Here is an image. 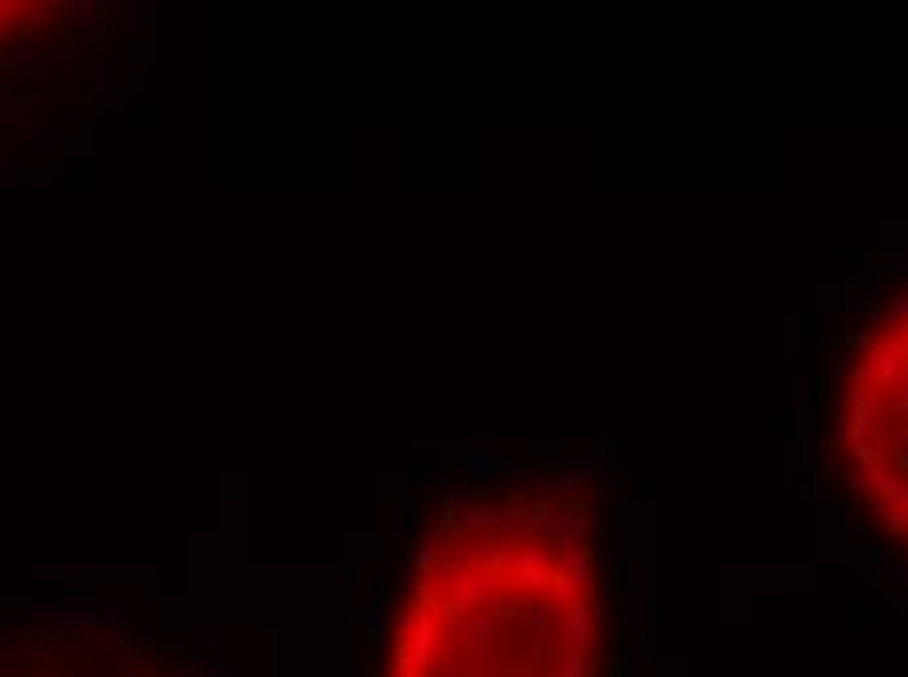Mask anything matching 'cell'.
Wrapping results in <instances>:
<instances>
[{"mask_svg": "<svg viewBox=\"0 0 908 677\" xmlns=\"http://www.w3.org/2000/svg\"><path fill=\"white\" fill-rule=\"evenodd\" d=\"M521 513L478 505L474 486L427 490L443 517V556L400 564L404 603L380 677H603V548L584 474L521 462Z\"/></svg>", "mask_w": 908, "mask_h": 677, "instance_id": "6da1fadb", "label": "cell"}, {"mask_svg": "<svg viewBox=\"0 0 908 677\" xmlns=\"http://www.w3.org/2000/svg\"><path fill=\"white\" fill-rule=\"evenodd\" d=\"M830 462L865 525L908 556V282L877 298L846 341Z\"/></svg>", "mask_w": 908, "mask_h": 677, "instance_id": "7a4b0ae2", "label": "cell"}, {"mask_svg": "<svg viewBox=\"0 0 908 677\" xmlns=\"http://www.w3.org/2000/svg\"><path fill=\"white\" fill-rule=\"evenodd\" d=\"M59 12L67 16L71 36H91V40H98V28H102V20H106V16H102V12H106L102 0H63Z\"/></svg>", "mask_w": 908, "mask_h": 677, "instance_id": "3957f363", "label": "cell"}, {"mask_svg": "<svg viewBox=\"0 0 908 677\" xmlns=\"http://www.w3.org/2000/svg\"><path fill=\"white\" fill-rule=\"evenodd\" d=\"M145 642L149 638H130V634H106L102 642H98V650L118 666V674L126 677V670H134L137 662H141V654H145Z\"/></svg>", "mask_w": 908, "mask_h": 677, "instance_id": "277c9868", "label": "cell"}, {"mask_svg": "<svg viewBox=\"0 0 908 677\" xmlns=\"http://www.w3.org/2000/svg\"><path fill=\"white\" fill-rule=\"evenodd\" d=\"M40 51H44V47L36 44L32 32H16V36H8V40L0 44V63L12 67V71H32L36 59H40Z\"/></svg>", "mask_w": 908, "mask_h": 677, "instance_id": "5b68a950", "label": "cell"}, {"mask_svg": "<svg viewBox=\"0 0 908 677\" xmlns=\"http://www.w3.org/2000/svg\"><path fill=\"white\" fill-rule=\"evenodd\" d=\"M91 106H126V91H118V79H114V67L110 63H94L91 67Z\"/></svg>", "mask_w": 908, "mask_h": 677, "instance_id": "8992f818", "label": "cell"}, {"mask_svg": "<svg viewBox=\"0 0 908 677\" xmlns=\"http://www.w3.org/2000/svg\"><path fill=\"white\" fill-rule=\"evenodd\" d=\"M0 126L4 130H28L36 126V110L28 106V98L16 91H0Z\"/></svg>", "mask_w": 908, "mask_h": 677, "instance_id": "52a82bcc", "label": "cell"}, {"mask_svg": "<svg viewBox=\"0 0 908 677\" xmlns=\"http://www.w3.org/2000/svg\"><path fill=\"white\" fill-rule=\"evenodd\" d=\"M188 642H192V650L200 654V662H220V654H224V627L220 623H196V627H188V634H184Z\"/></svg>", "mask_w": 908, "mask_h": 677, "instance_id": "ba28073f", "label": "cell"}, {"mask_svg": "<svg viewBox=\"0 0 908 677\" xmlns=\"http://www.w3.org/2000/svg\"><path fill=\"white\" fill-rule=\"evenodd\" d=\"M32 141H36V149H40V153H44L47 161H51V165H55V173H59V169H63V165H67V153H63V141H59V137H55V130H51V126H44V122H36V126H32Z\"/></svg>", "mask_w": 908, "mask_h": 677, "instance_id": "9c48e42d", "label": "cell"}, {"mask_svg": "<svg viewBox=\"0 0 908 677\" xmlns=\"http://www.w3.org/2000/svg\"><path fill=\"white\" fill-rule=\"evenodd\" d=\"M94 615H98V627H106L110 634L126 631V615L118 611V603H114V599H106V603H102V607H98Z\"/></svg>", "mask_w": 908, "mask_h": 677, "instance_id": "30bf717a", "label": "cell"}, {"mask_svg": "<svg viewBox=\"0 0 908 677\" xmlns=\"http://www.w3.org/2000/svg\"><path fill=\"white\" fill-rule=\"evenodd\" d=\"M165 677H212V662H177Z\"/></svg>", "mask_w": 908, "mask_h": 677, "instance_id": "8fae6325", "label": "cell"}, {"mask_svg": "<svg viewBox=\"0 0 908 677\" xmlns=\"http://www.w3.org/2000/svg\"><path fill=\"white\" fill-rule=\"evenodd\" d=\"M122 87H126V94H134L137 87H141V79H137V63H126V67H122Z\"/></svg>", "mask_w": 908, "mask_h": 677, "instance_id": "7c38bea8", "label": "cell"}, {"mask_svg": "<svg viewBox=\"0 0 908 677\" xmlns=\"http://www.w3.org/2000/svg\"><path fill=\"white\" fill-rule=\"evenodd\" d=\"M130 28H134V32H145V4H141V0L130 4Z\"/></svg>", "mask_w": 908, "mask_h": 677, "instance_id": "4fadbf2b", "label": "cell"}, {"mask_svg": "<svg viewBox=\"0 0 908 677\" xmlns=\"http://www.w3.org/2000/svg\"><path fill=\"white\" fill-rule=\"evenodd\" d=\"M341 677H357V662H353V646H345V662H341Z\"/></svg>", "mask_w": 908, "mask_h": 677, "instance_id": "5bb4252c", "label": "cell"}, {"mask_svg": "<svg viewBox=\"0 0 908 677\" xmlns=\"http://www.w3.org/2000/svg\"><path fill=\"white\" fill-rule=\"evenodd\" d=\"M36 677H59V674H55V670H51V666H44V670H40V674H36Z\"/></svg>", "mask_w": 908, "mask_h": 677, "instance_id": "9a60e30c", "label": "cell"}]
</instances>
